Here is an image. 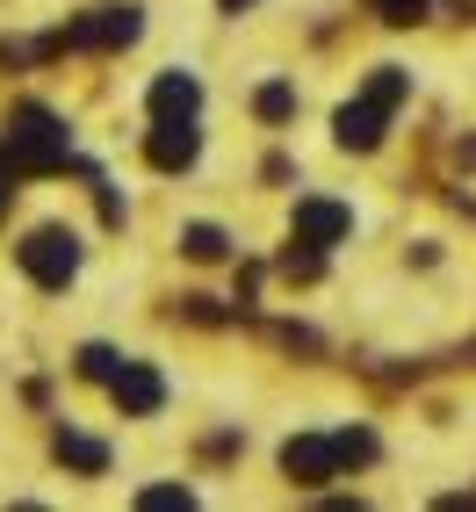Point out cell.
<instances>
[{"label": "cell", "mask_w": 476, "mask_h": 512, "mask_svg": "<svg viewBox=\"0 0 476 512\" xmlns=\"http://www.w3.org/2000/svg\"><path fill=\"white\" fill-rule=\"evenodd\" d=\"M8 174H15V166H8V152H0V210H8V195H15V188H8Z\"/></svg>", "instance_id": "cell-18"}, {"label": "cell", "mask_w": 476, "mask_h": 512, "mask_svg": "<svg viewBox=\"0 0 476 512\" xmlns=\"http://www.w3.org/2000/svg\"><path fill=\"white\" fill-rule=\"evenodd\" d=\"M195 109H202V87L188 73H159L152 80V116L159 123H195Z\"/></svg>", "instance_id": "cell-7"}, {"label": "cell", "mask_w": 476, "mask_h": 512, "mask_svg": "<svg viewBox=\"0 0 476 512\" xmlns=\"http://www.w3.org/2000/svg\"><path fill=\"white\" fill-rule=\"evenodd\" d=\"M109 390H116V404H123V412H130V419H152V412H159V404H166V383H159V375H152L145 361H123Z\"/></svg>", "instance_id": "cell-5"}, {"label": "cell", "mask_w": 476, "mask_h": 512, "mask_svg": "<svg viewBox=\"0 0 476 512\" xmlns=\"http://www.w3.org/2000/svg\"><path fill=\"white\" fill-rule=\"evenodd\" d=\"M138 505H145V512H174V505L188 512L195 498H188V491H174V484H152V491H138Z\"/></svg>", "instance_id": "cell-15"}, {"label": "cell", "mask_w": 476, "mask_h": 512, "mask_svg": "<svg viewBox=\"0 0 476 512\" xmlns=\"http://www.w3.org/2000/svg\"><path fill=\"white\" fill-rule=\"evenodd\" d=\"M145 159L159 166V174H181V166L195 159V123H159L145 138Z\"/></svg>", "instance_id": "cell-8"}, {"label": "cell", "mask_w": 476, "mask_h": 512, "mask_svg": "<svg viewBox=\"0 0 476 512\" xmlns=\"http://www.w3.org/2000/svg\"><path fill=\"white\" fill-rule=\"evenodd\" d=\"M368 8H376L383 22H397V29H404V22H419V15L433 8V0H368Z\"/></svg>", "instance_id": "cell-14"}, {"label": "cell", "mask_w": 476, "mask_h": 512, "mask_svg": "<svg viewBox=\"0 0 476 512\" xmlns=\"http://www.w3.org/2000/svg\"><path fill=\"white\" fill-rule=\"evenodd\" d=\"M138 37V8H101L94 22L65 29V44H130Z\"/></svg>", "instance_id": "cell-9"}, {"label": "cell", "mask_w": 476, "mask_h": 512, "mask_svg": "<svg viewBox=\"0 0 476 512\" xmlns=\"http://www.w3.org/2000/svg\"><path fill=\"white\" fill-rule=\"evenodd\" d=\"M22 267H29V282H44V289H65L80 275V238L65 231V224H44V231H29L22 238Z\"/></svg>", "instance_id": "cell-3"}, {"label": "cell", "mask_w": 476, "mask_h": 512, "mask_svg": "<svg viewBox=\"0 0 476 512\" xmlns=\"http://www.w3.org/2000/svg\"><path fill=\"white\" fill-rule=\"evenodd\" d=\"M8 166L15 174H51V166H65V123L51 109H37V101H22V109L8 116Z\"/></svg>", "instance_id": "cell-2"}, {"label": "cell", "mask_w": 476, "mask_h": 512, "mask_svg": "<svg viewBox=\"0 0 476 512\" xmlns=\"http://www.w3.org/2000/svg\"><path fill=\"white\" fill-rule=\"evenodd\" d=\"M332 455H339V469H361V462H376V433H361V426L332 433Z\"/></svg>", "instance_id": "cell-12"}, {"label": "cell", "mask_w": 476, "mask_h": 512, "mask_svg": "<svg viewBox=\"0 0 476 512\" xmlns=\"http://www.w3.org/2000/svg\"><path fill=\"white\" fill-rule=\"evenodd\" d=\"M282 275H296V282H311V275H318V246H303V253L289 246V253H282Z\"/></svg>", "instance_id": "cell-17"}, {"label": "cell", "mask_w": 476, "mask_h": 512, "mask_svg": "<svg viewBox=\"0 0 476 512\" xmlns=\"http://www.w3.org/2000/svg\"><path fill=\"white\" fill-rule=\"evenodd\" d=\"M354 231V210L347 202H325V195H311V202H296V246H339V238Z\"/></svg>", "instance_id": "cell-4"}, {"label": "cell", "mask_w": 476, "mask_h": 512, "mask_svg": "<svg viewBox=\"0 0 476 512\" xmlns=\"http://www.w3.org/2000/svg\"><path fill=\"white\" fill-rule=\"evenodd\" d=\"M253 109H260V116H267V123H289V116H296V94H289V87H282V80H267V87H260V94H253Z\"/></svg>", "instance_id": "cell-13"}, {"label": "cell", "mask_w": 476, "mask_h": 512, "mask_svg": "<svg viewBox=\"0 0 476 512\" xmlns=\"http://www.w3.org/2000/svg\"><path fill=\"white\" fill-rule=\"evenodd\" d=\"M181 253H188V260H224L231 238H224L217 224H188V231H181Z\"/></svg>", "instance_id": "cell-11"}, {"label": "cell", "mask_w": 476, "mask_h": 512, "mask_svg": "<svg viewBox=\"0 0 476 512\" xmlns=\"http://www.w3.org/2000/svg\"><path fill=\"white\" fill-rule=\"evenodd\" d=\"M404 87H412V80H404L397 65H383V73L361 87V101L339 109V145H347V152H376L383 145V123L397 116V101H404Z\"/></svg>", "instance_id": "cell-1"}, {"label": "cell", "mask_w": 476, "mask_h": 512, "mask_svg": "<svg viewBox=\"0 0 476 512\" xmlns=\"http://www.w3.org/2000/svg\"><path fill=\"white\" fill-rule=\"evenodd\" d=\"M116 368H123V361H116L109 347H87V354H80V375H94V383H116Z\"/></svg>", "instance_id": "cell-16"}, {"label": "cell", "mask_w": 476, "mask_h": 512, "mask_svg": "<svg viewBox=\"0 0 476 512\" xmlns=\"http://www.w3.org/2000/svg\"><path fill=\"white\" fill-rule=\"evenodd\" d=\"M282 469L296 476V484H325V476H339V455H332V440H318V433H296L289 448H282Z\"/></svg>", "instance_id": "cell-6"}, {"label": "cell", "mask_w": 476, "mask_h": 512, "mask_svg": "<svg viewBox=\"0 0 476 512\" xmlns=\"http://www.w3.org/2000/svg\"><path fill=\"white\" fill-rule=\"evenodd\" d=\"M224 8H231V15H238V8H253V0H224Z\"/></svg>", "instance_id": "cell-19"}, {"label": "cell", "mask_w": 476, "mask_h": 512, "mask_svg": "<svg viewBox=\"0 0 476 512\" xmlns=\"http://www.w3.org/2000/svg\"><path fill=\"white\" fill-rule=\"evenodd\" d=\"M58 462L80 469V476H101V469H109V448H101V440H87V433H58Z\"/></svg>", "instance_id": "cell-10"}]
</instances>
